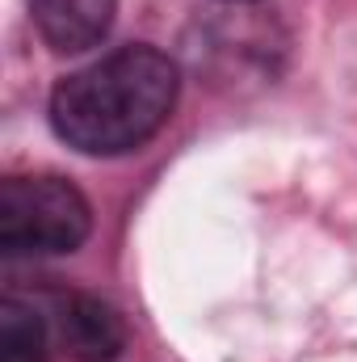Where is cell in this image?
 Wrapping results in <instances>:
<instances>
[{
    "label": "cell",
    "instance_id": "6da1fadb",
    "mask_svg": "<svg viewBox=\"0 0 357 362\" xmlns=\"http://www.w3.org/2000/svg\"><path fill=\"white\" fill-rule=\"evenodd\" d=\"M177 64L156 47H118L72 72L51 93L55 135L85 156H122L143 148L177 105Z\"/></svg>",
    "mask_w": 357,
    "mask_h": 362
},
{
    "label": "cell",
    "instance_id": "7a4b0ae2",
    "mask_svg": "<svg viewBox=\"0 0 357 362\" xmlns=\"http://www.w3.org/2000/svg\"><path fill=\"white\" fill-rule=\"evenodd\" d=\"M92 232L89 198L63 177H8L0 185V249L8 257L76 253Z\"/></svg>",
    "mask_w": 357,
    "mask_h": 362
},
{
    "label": "cell",
    "instance_id": "3957f363",
    "mask_svg": "<svg viewBox=\"0 0 357 362\" xmlns=\"http://www.w3.org/2000/svg\"><path fill=\"white\" fill-rule=\"evenodd\" d=\"M55 333L76 362H114L126 350L122 316L97 295H68L55 312Z\"/></svg>",
    "mask_w": 357,
    "mask_h": 362
},
{
    "label": "cell",
    "instance_id": "277c9868",
    "mask_svg": "<svg viewBox=\"0 0 357 362\" xmlns=\"http://www.w3.org/2000/svg\"><path fill=\"white\" fill-rule=\"evenodd\" d=\"M38 34L51 51H89L97 47L118 13V0H25Z\"/></svg>",
    "mask_w": 357,
    "mask_h": 362
},
{
    "label": "cell",
    "instance_id": "5b68a950",
    "mask_svg": "<svg viewBox=\"0 0 357 362\" xmlns=\"http://www.w3.org/2000/svg\"><path fill=\"white\" fill-rule=\"evenodd\" d=\"M47 358V320L21 303H0V362H42Z\"/></svg>",
    "mask_w": 357,
    "mask_h": 362
}]
</instances>
